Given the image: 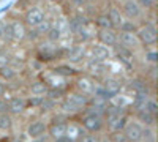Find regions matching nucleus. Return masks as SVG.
Returning a JSON list of instances; mask_svg holds the SVG:
<instances>
[{
    "mask_svg": "<svg viewBox=\"0 0 158 142\" xmlns=\"http://www.w3.org/2000/svg\"><path fill=\"white\" fill-rule=\"evenodd\" d=\"M90 103V96L89 95H84L77 90H68L65 96L59 101L57 108L60 109V112H63L65 115H77L81 114Z\"/></svg>",
    "mask_w": 158,
    "mask_h": 142,
    "instance_id": "1",
    "label": "nucleus"
},
{
    "mask_svg": "<svg viewBox=\"0 0 158 142\" xmlns=\"http://www.w3.org/2000/svg\"><path fill=\"white\" fill-rule=\"evenodd\" d=\"M77 123L82 126V130L87 131V133H101L104 131V119L103 115H98V114H92L89 111H82L81 112V117H79Z\"/></svg>",
    "mask_w": 158,
    "mask_h": 142,
    "instance_id": "2",
    "label": "nucleus"
},
{
    "mask_svg": "<svg viewBox=\"0 0 158 142\" xmlns=\"http://www.w3.org/2000/svg\"><path fill=\"white\" fill-rule=\"evenodd\" d=\"M25 35H27V27L24 25L22 21L19 19H11V21H5V32H3V38L6 43H13V41H22Z\"/></svg>",
    "mask_w": 158,
    "mask_h": 142,
    "instance_id": "3",
    "label": "nucleus"
},
{
    "mask_svg": "<svg viewBox=\"0 0 158 142\" xmlns=\"http://www.w3.org/2000/svg\"><path fill=\"white\" fill-rule=\"evenodd\" d=\"M136 36H138L141 46H144L146 49L153 47L156 44V27H155V22L149 21L146 24L139 25L138 30H136Z\"/></svg>",
    "mask_w": 158,
    "mask_h": 142,
    "instance_id": "4",
    "label": "nucleus"
},
{
    "mask_svg": "<svg viewBox=\"0 0 158 142\" xmlns=\"http://www.w3.org/2000/svg\"><path fill=\"white\" fill-rule=\"evenodd\" d=\"M128 88L135 95H149V96H153V92H155V85L150 84L144 76L131 77V79L128 81Z\"/></svg>",
    "mask_w": 158,
    "mask_h": 142,
    "instance_id": "5",
    "label": "nucleus"
},
{
    "mask_svg": "<svg viewBox=\"0 0 158 142\" xmlns=\"http://www.w3.org/2000/svg\"><path fill=\"white\" fill-rule=\"evenodd\" d=\"M44 19H46L44 10L40 8V6H36V5L29 6L27 10H25L24 16H22V22H24V25H25L27 29H35V27H38V25L41 24Z\"/></svg>",
    "mask_w": 158,
    "mask_h": 142,
    "instance_id": "6",
    "label": "nucleus"
},
{
    "mask_svg": "<svg viewBox=\"0 0 158 142\" xmlns=\"http://www.w3.org/2000/svg\"><path fill=\"white\" fill-rule=\"evenodd\" d=\"M101 87L104 88V92L108 95V101H112L115 96H118V93L123 88V81L117 76H106L101 79Z\"/></svg>",
    "mask_w": 158,
    "mask_h": 142,
    "instance_id": "7",
    "label": "nucleus"
},
{
    "mask_svg": "<svg viewBox=\"0 0 158 142\" xmlns=\"http://www.w3.org/2000/svg\"><path fill=\"white\" fill-rule=\"evenodd\" d=\"M67 128H68V119L67 115L65 117H54L49 123H48V130H46V134L54 140L60 136H65L67 134Z\"/></svg>",
    "mask_w": 158,
    "mask_h": 142,
    "instance_id": "8",
    "label": "nucleus"
},
{
    "mask_svg": "<svg viewBox=\"0 0 158 142\" xmlns=\"http://www.w3.org/2000/svg\"><path fill=\"white\" fill-rule=\"evenodd\" d=\"M85 71L87 74L95 79L97 82H101L103 77L108 76V67H106V62H100L95 59H89L85 63Z\"/></svg>",
    "mask_w": 158,
    "mask_h": 142,
    "instance_id": "9",
    "label": "nucleus"
},
{
    "mask_svg": "<svg viewBox=\"0 0 158 142\" xmlns=\"http://www.w3.org/2000/svg\"><path fill=\"white\" fill-rule=\"evenodd\" d=\"M120 13H122V16L127 18L128 21H138L144 16V11L142 8L139 6V3L136 2V0H123L122 5H120Z\"/></svg>",
    "mask_w": 158,
    "mask_h": 142,
    "instance_id": "10",
    "label": "nucleus"
},
{
    "mask_svg": "<svg viewBox=\"0 0 158 142\" xmlns=\"http://www.w3.org/2000/svg\"><path fill=\"white\" fill-rule=\"evenodd\" d=\"M114 54H115V57L118 59V62H120L125 68H128V70H133L135 68V65H136L135 51H130V49H127V47H123V46H120V44L117 43L114 46Z\"/></svg>",
    "mask_w": 158,
    "mask_h": 142,
    "instance_id": "11",
    "label": "nucleus"
},
{
    "mask_svg": "<svg viewBox=\"0 0 158 142\" xmlns=\"http://www.w3.org/2000/svg\"><path fill=\"white\" fill-rule=\"evenodd\" d=\"M46 130H48V122L43 119H35L30 120L27 128H25V134L30 139H36V137H44L46 136Z\"/></svg>",
    "mask_w": 158,
    "mask_h": 142,
    "instance_id": "12",
    "label": "nucleus"
},
{
    "mask_svg": "<svg viewBox=\"0 0 158 142\" xmlns=\"http://www.w3.org/2000/svg\"><path fill=\"white\" fill-rule=\"evenodd\" d=\"M142 128L144 126L139 122L130 119L127 122L125 128H123V133H125V136L128 137L130 142H141V139H142Z\"/></svg>",
    "mask_w": 158,
    "mask_h": 142,
    "instance_id": "13",
    "label": "nucleus"
},
{
    "mask_svg": "<svg viewBox=\"0 0 158 142\" xmlns=\"http://www.w3.org/2000/svg\"><path fill=\"white\" fill-rule=\"evenodd\" d=\"M97 38L100 44L106 46V47H114L118 41V32L115 29H103L97 32Z\"/></svg>",
    "mask_w": 158,
    "mask_h": 142,
    "instance_id": "14",
    "label": "nucleus"
},
{
    "mask_svg": "<svg viewBox=\"0 0 158 142\" xmlns=\"http://www.w3.org/2000/svg\"><path fill=\"white\" fill-rule=\"evenodd\" d=\"M27 98L25 96H13L8 101V114L10 115H22L25 111H27Z\"/></svg>",
    "mask_w": 158,
    "mask_h": 142,
    "instance_id": "15",
    "label": "nucleus"
},
{
    "mask_svg": "<svg viewBox=\"0 0 158 142\" xmlns=\"http://www.w3.org/2000/svg\"><path fill=\"white\" fill-rule=\"evenodd\" d=\"M97 84H98V82H97L95 79H92L89 74L79 76L77 81H76V88H74V90H77V92H81V93H84V95L92 96V92H94V88H95Z\"/></svg>",
    "mask_w": 158,
    "mask_h": 142,
    "instance_id": "16",
    "label": "nucleus"
},
{
    "mask_svg": "<svg viewBox=\"0 0 158 142\" xmlns=\"http://www.w3.org/2000/svg\"><path fill=\"white\" fill-rule=\"evenodd\" d=\"M120 46L130 49V51H136L138 47H141V43L138 40L136 33H131V32H118V41Z\"/></svg>",
    "mask_w": 158,
    "mask_h": 142,
    "instance_id": "17",
    "label": "nucleus"
},
{
    "mask_svg": "<svg viewBox=\"0 0 158 142\" xmlns=\"http://www.w3.org/2000/svg\"><path fill=\"white\" fill-rule=\"evenodd\" d=\"M84 57H85L84 44H74L70 49H65L63 59H67V62H70V63H79L81 60H84Z\"/></svg>",
    "mask_w": 158,
    "mask_h": 142,
    "instance_id": "18",
    "label": "nucleus"
},
{
    "mask_svg": "<svg viewBox=\"0 0 158 142\" xmlns=\"http://www.w3.org/2000/svg\"><path fill=\"white\" fill-rule=\"evenodd\" d=\"M131 115L135 117L136 122H139L142 126H150V128H155L156 125V115L150 114L147 109H139V111H135L131 112Z\"/></svg>",
    "mask_w": 158,
    "mask_h": 142,
    "instance_id": "19",
    "label": "nucleus"
},
{
    "mask_svg": "<svg viewBox=\"0 0 158 142\" xmlns=\"http://www.w3.org/2000/svg\"><path fill=\"white\" fill-rule=\"evenodd\" d=\"M108 18H109V21H111V24H112V27L115 29V30H118V27L122 25V22L125 21V18L122 16V13H120V10H118V6H115V5H111L109 8H108Z\"/></svg>",
    "mask_w": 158,
    "mask_h": 142,
    "instance_id": "20",
    "label": "nucleus"
},
{
    "mask_svg": "<svg viewBox=\"0 0 158 142\" xmlns=\"http://www.w3.org/2000/svg\"><path fill=\"white\" fill-rule=\"evenodd\" d=\"M92 59H95V60H100V62H106L111 59V51L109 47L106 46H103V44H95V46H92Z\"/></svg>",
    "mask_w": 158,
    "mask_h": 142,
    "instance_id": "21",
    "label": "nucleus"
},
{
    "mask_svg": "<svg viewBox=\"0 0 158 142\" xmlns=\"http://www.w3.org/2000/svg\"><path fill=\"white\" fill-rule=\"evenodd\" d=\"M48 88H49V85H48L44 81H33V82H30L29 87H27L29 93H30L32 96H44L46 92H48Z\"/></svg>",
    "mask_w": 158,
    "mask_h": 142,
    "instance_id": "22",
    "label": "nucleus"
},
{
    "mask_svg": "<svg viewBox=\"0 0 158 142\" xmlns=\"http://www.w3.org/2000/svg\"><path fill=\"white\" fill-rule=\"evenodd\" d=\"M54 76H60V77H73V76H79V71L70 65H57L52 70Z\"/></svg>",
    "mask_w": 158,
    "mask_h": 142,
    "instance_id": "23",
    "label": "nucleus"
},
{
    "mask_svg": "<svg viewBox=\"0 0 158 142\" xmlns=\"http://www.w3.org/2000/svg\"><path fill=\"white\" fill-rule=\"evenodd\" d=\"M16 76H18V71L13 68V67H10V65L0 67V79H2V81H6V82L15 81Z\"/></svg>",
    "mask_w": 158,
    "mask_h": 142,
    "instance_id": "24",
    "label": "nucleus"
},
{
    "mask_svg": "<svg viewBox=\"0 0 158 142\" xmlns=\"http://www.w3.org/2000/svg\"><path fill=\"white\" fill-rule=\"evenodd\" d=\"M57 104H59V101L56 99H51L48 96H43L41 99V104H40V111H41V114H48V112H52V111H56L57 109Z\"/></svg>",
    "mask_w": 158,
    "mask_h": 142,
    "instance_id": "25",
    "label": "nucleus"
},
{
    "mask_svg": "<svg viewBox=\"0 0 158 142\" xmlns=\"http://www.w3.org/2000/svg\"><path fill=\"white\" fill-rule=\"evenodd\" d=\"M94 24L98 27V30H103V29H114L106 13H100V14L94 19Z\"/></svg>",
    "mask_w": 158,
    "mask_h": 142,
    "instance_id": "26",
    "label": "nucleus"
},
{
    "mask_svg": "<svg viewBox=\"0 0 158 142\" xmlns=\"http://www.w3.org/2000/svg\"><path fill=\"white\" fill-rule=\"evenodd\" d=\"M13 128V115L8 112L0 114V131H10Z\"/></svg>",
    "mask_w": 158,
    "mask_h": 142,
    "instance_id": "27",
    "label": "nucleus"
},
{
    "mask_svg": "<svg viewBox=\"0 0 158 142\" xmlns=\"http://www.w3.org/2000/svg\"><path fill=\"white\" fill-rule=\"evenodd\" d=\"M46 38H48L49 43H57L62 38V29L59 27V25H52L46 33Z\"/></svg>",
    "mask_w": 158,
    "mask_h": 142,
    "instance_id": "28",
    "label": "nucleus"
},
{
    "mask_svg": "<svg viewBox=\"0 0 158 142\" xmlns=\"http://www.w3.org/2000/svg\"><path fill=\"white\" fill-rule=\"evenodd\" d=\"M138 27L139 25L135 22V21H123L122 22V25L118 27V32H131V33H136V30H138Z\"/></svg>",
    "mask_w": 158,
    "mask_h": 142,
    "instance_id": "29",
    "label": "nucleus"
},
{
    "mask_svg": "<svg viewBox=\"0 0 158 142\" xmlns=\"http://www.w3.org/2000/svg\"><path fill=\"white\" fill-rule=\"evenodd\" d=\"M141 142H155V128L144 126L142 128V139Z\"/></svg>",
    "mask_w": 158,
    "mask_h": 142,
    "instance_id": "30",
    "label": "nucleus"
},
{
    "mask_svg": "<svg viewBox=\"0 0 158 142\" xmlns=\"http://www.w3.org/2000/svg\"><path fill=\"white\" fill-rule=\"evenodd\" d=\"M144 60H146V63H149V65H156V60H158L156 51L153 47L146 49V52H144Z\"/></svg>",
    "mask_w": 158,
    "mask_h": 142,
    "instance_id": "31",
    "label": "nucleus"
},
{
    "mask_svg": "<svg viewBox=\"0 0 158 142\" xmlns=\"http://www.w3.org/2000/svg\"><path fill=\"white\" fill-rule=\"evenodd\" d=\"M100 137H101V136H100L98 133H87V131H85L76 142H100Z\"/></svg>",
    "mask_w": 158,
    "mask_h": 142,
    "instance_id": "32",
    "label": "nucleus"
},
{
    "mask_svg": "<svg viewBox=\"0 0 158 142\" xmlns=\"http://www.w3.org/2000/svg\"><path fill=\"white\" fill-rule=\"evenodd\" d=\"M51 27H52V22L46 18L41 24L38 25V27H35V30H36V33H38L40 36H43V35H46V33H48V30H49Z\"/></svg>",
    "mask_w": 158,
    "mask_h": 142,
    "instance_id": "33",
    "label": "nucleus"
},
{
    "mask_svg": "<svg viewBox=\"0 0 158 142\" xmlns=\"http://www.w3.org/2000/svg\"><path fill=\"white\" fill-rule=\"evenodd\" d=\"M108 134H109L111 142H130L123 131H114V133H108Z\"/></svg>",
    "mask_w": 158,
    "mask_h": 142,
    "instance_id": "34",
    "label": "nucleus"
},
{
    "mask_svg": "<svg viewBox=\"0 0 158 142\" xmlns=\"http://www.w3.org/2000/svg\"><path fill=\"white\" fill-rule=\"evenodd\" d=\"M146 109H147L150 114H153V115L158 114V104H156L155 96H150V98L147 99V103H146Z\"/></svg>",
    "mask_w": 158,
    "mask_h": 142,
    "instance_id": "35",
    "label": "nucleus"
},
{
    "mask_svg": "<svg viewBox=\"0 0 158 142\" xmlns=\"http://www.w3.org/2000/svg\"><path fill=\"white\" fill-rule=\"evenodd\" d=\"M41 99L43 96H27V108H32V109H38L40 104H41Z\"/></svg>",
    "mask_w": 158,
    "mask_h": 142,
    "instance_id": "36",
    "label": "nucleus"
},
{
    "mask_svg": "<svg viewBox=\"0 0 158 142\" xmlns=\"http://www.w3.org/2000/svg\"><path fill=\"white\" fill-rule=\"evenodd\" d=\"M136 2L139 3V6L144 10H152V8H155V5H156V0H136Z\"/></svg>",
    "mask_w": 158,
    "mask_h": 142,
    "instance_id": "37",
    "label": "nucleus"
},
{
    "mask_svg": "<svg viewBox=\"0 0 158 142\" xmlns=\"http://www.w3.org/2000/svg\"><path fill=\"white\" fill-rule=\"evenodd\" d=\"M10 63V55L5 52V51L0 49V67H3V65H8Z\"/></svg>",
    "mask_w": 158,
    "mask_h": 142,
    "instance_id": "38",
    "label": "nucleus"
},
{
    "mask_svg": "<svg viewBox=\"0 0 158 142\" xmlns=\"http://www.w3.org/2000/svg\"><path fill=\"white\" fill-rule=\"evenodd\" d=\"M8 112V101L5 98H0V114Z\"/></svg>",
    "mask_w": 158,
    "mask_h": 142,
    "instance_id": "39",
    "label": "nucleus"
},
{
    "mask_svg": "<svg viewBox=\"0 0 158 142\" xmlns=\"http://www.w3.org/2000/svg\"><path fill=\"white\" fill-rule=\"evenodd\" d=\"M6 90H8L6 84H3L2 81H0V98H3V96H5V93H6Z\"/></svg>",
    "mask_w": 158,
    "mask_h": 142,
    "instance_id": "40",
    "label": "nucleus"
},
{
    "mask_svg": "<svg viewBox=\"0 0 158 142\" xmlns=\"http://www.w3.org/2000/svg\"><path fill=\"white\" fill-rule=\"evenodd\" d=\"M70 2V5H73V6H82L84 3H85V0H68Z\"/></svg>",
    "mask_w": 158,
    "mask_h": 142,
    "instance_id": "41",
    "label": "nucleus"
},
{
    "mask_svg": "<svg viewBox=\"0 0 158 142\" xmlns=\"http://www.w3.org/2000/svg\"><path fill=\"white\" fill-rule=\"evenodd\" d=\"M3 32H5V19H0V40L3 38Z\"/></svg>",
    "mask_w": 158,
    "mask_h": 142,
    "instance_id": "42",
    "label": "nucleus"
},
{
    "mask_svg": "<svg viewBox=\"0 0 158 142\" xmlns=\"http://www.w3.org/2000/svg\"><path fill=\"white\" fill-rule=\"evenodd\" d=\"M54 142H71V140H70V137L67 134H65V136H60V137L54 139Z\"/></svg>",
    "mask_w": 158,
    "mask_h": 142,
    "instance_id": "43",
    "label": "nucleus"
},
{
    "mask_svg": "<svg viewBox=\"0 0 158 142\" xmlns=\"http://www.w3.org/2000/svg\"><path fill=\"white\" fill-rule=\"evenodd\" d=\"M100 142H111L109 134H106V136H101V137H100Z\"/></svg>",
    "mask_w": 158,
    "mask_h": 142,
    "instance_id": "44",
    "label": "nucleus"
},
{
    "mask_svg": "<svg viewBox=\"0 0 158 142\" xmlns=\"http://www.w3.org/2000/svg\"><path fill=\"white\" fill-rule=\"evenodd\" d=\"M32 142H48L46 137H36V139H32Z\"/></svg>",
    "mask_w": 158,
    "mask_h": 142,
    "instance_id": "45",
    "label": "nucleus"
},
{
    "mask_svg": "<svg viewBox=\"0 0 158 142\" xmlns=\"http://www.w3.org/2000/svg\"><path fill=\"white\" fill-rule=\"evenodd\" d=\"M11 142H24L22 139H19V137H13V140Z\"/></svg>",
    "mask_w": 158,
    "mask_h": 142,
    "instance_id": "46",
    "label": "nucleus"
},
{
    "mask_svg": "<svg viewBox=\"0 0 158 142\" xmlns=\"http://www.w3.org/2000/svg\"><path fill=\"white\" fill-rule=\"evenodd\" d=\"M41 2H56V0H41Z\"/></svg>",
    "mask_w": 158,
    "mask_h": 142,
    "instance_id": "47",
    "label": "nucleus"
},
{
    "mask_svg": "<svg viewBox=\"0 0 158 142\" xmlns=\"http://www.w3.org/2000/svg\"><path fill=\"white\" fill-rule=\"evenodd\" d=\"M85 2H89V3H92V2H95V0H85Z\"/></svg>",
    "mask_w": 158,
    "mask_h": 142,
    "instance_id": "48",
    "label": "nucleus"
}]
</instances>
